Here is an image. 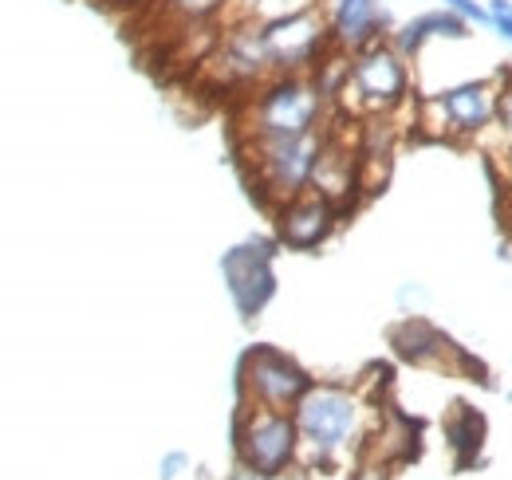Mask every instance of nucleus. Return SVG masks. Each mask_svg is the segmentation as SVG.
<instances>
[{
  "mask_svg": "<svg viewBox=\"0 0 512 480\" xmlns=\"http://www.w3.org/2000/svg\"><path fill=\"white\" fill-rule=\"evenodd\" d=\"M442 8H449L453 16H461L469 28H489V8L481 0H446Z\"/></svg>",
  "mask_w": 512,
  "mask_h": 480,
  "instance_id": "nucleus-19",
  "label": "nucleus"
},
{
  "mask_svg": "<svg viewBox=\"0 0 512 480\" xmlns=\"http://www.w3.org/2000/svg\"><path fill=\"white\" fill-rule=\"evenodd\" d=\"M308 189H316L320 197H327L343 213L355 201V193H363L359 189V150L339 146V138L327 130V142H323V154L316 162V174H312Z\"/></svg>",
  "mask_w": 512,
  "mask_h": 480,
  "instance_id": "nucleus-13",
  "label": "nucleus"
},
{
  "mask_svg": "<svg viewBox=\"0 0 512 480\" xmlns=\"http://www.w3.org/2000/svg\"><path fill=\"white\" fill-rule=\"evenodd\" d=\"M292 418L300 429V465L308 473H327L339 465L343 453H351L363 437L367 406L355 390L339 382H312L304 398L292 406Z\"/></svg>",
  "mask_w": 512,
  "mask_h": 480,
  "instance_id": "nucleus-1",
  "label": "nucleus"
},
{
  "mask_svg": "<svg viewBox=\"0 0 512 480\" xmlns=\"http://www.w3.org/2000/svg\"><path fill=\"white\" fill-rule=\"evenodd\" d=\"M343 95H351V111L359 115H394L410 99V60L390 40H375L351 52Z\"/></svg>",
  "mask_w": 512,
  "mask_h": 480,
  "instance_id": "nucleus-5",
  "label": "nucleus"
},
{
  "mask_svg": "<svg viewBox=\"0 0 512 480\" xmlns=\"http://www.w3.org/2000/svg\"><path fill=\"white\" fill-rule=\"evenodd\" d=\"M272 256H276V240L268 237L241 240V244H233L221 256V276H225L229 300H233L241 319H256L272 303V296H276Z\"/></svg>",
  "mask_w": 512,
  "mask_h": 480,
  "instance_id": "nucleus-8",
  "label": "nucleus"
},
{
  "mask_svg": "<svg viewBox=\"0 0 512 480\" xmlns=\"http://www.w3.org/2000/svg\"><path fill=\"white\" fill-rule=\"evenodd\" d=\"M505 75H509V79H512V67H509V71H505Z\"/></svg>",
  "mask_w": 512,
  "mask_h": 480,
  "instance_id": "nucleus-23",
  "label": "nucleus"
},
{
  "mask_svg": "<svg viewBox=\"0 0 512 480\" xmlns=\"http://www.w3.org/2000/svg\"><path fill=\"white\" fill-rule=\"evenodd\" d=\"M473 28L461 20V16H453L449 8H438V12H422V16H414V20H406V24H398V28H390V44L406 56V60H414L430 40H465Z\"/></svg>",
  "mask_w": 512,
  "mask_h": 480,
  "instance_id": "nucleus-14",
  "label": "nucleus"
},
{
  "mask_svg": "<svg viewBox=\"0 0 512 480\" xmlns=\"http://www.w3.org/2000/svg\"><path fill=\"white\" fill-rule=\"evenodd\" d=\"M276 244L292 248V252H312L320 248L323 240L335 233V221H339V209L320 197L316 189H304L296 193L292 201L276 205Z\"/></svg>",
  "mask_w": 512,
  "mask_h": 480,
  "instance_id": "nucleus-10",
  "label": "nucleus"
},
{
  "mask_svg": "<svg viewBox=\"0 0 512 480\" xmlns=\"http://www.w3.org/2000/svg\"><path fill=\"white\" fill-rule=\"evenodd\" d=\"M316 378L276 347H249L241 355L237 366V386H241V402H253V406H268V410H288L304 398V390L312 386Z\"/></svg>",
  "mask_w": 512,
  "mask_h": 480,
  "instance_id": "nucleus-6",
  "label": "nucleus"
},
{
  "mask_svg": "<svg viewBox=\"0 0 512 480\" xmlns=\"http://www.w3.org/2000/svg\"><path fill=\"white\" fill-rule=\"evenodd\" d=\"M485 8H489V28H493L505 44H512V0H489Z\"/></svg>",
  "mask_w": 512,
  "mask_h": 480,
  "instance_id": "nucleus-20",
  "label": "nucleus"
},
{
  "mask_svg": "<svg viewBox=\"0 0 512 480\" xmlns=\"http://www.w3.org/2000/svg\"><path fill=\"white\" fill-rule=\"evenodd\" d=\"M446 437H449V445H453V453H457L465 465H473V461H477V449H481V441H485V418H481L473 406H457L446 421Z\"/></svg>",
  "mask_w": 512,
  "mask_h": 480,
  "instance_id": "nucleus-16",
  "label": "nucleus"
},
{
  "mask_svg": "<svg viewBox=\"0 0 512 480\" xmlns=\"http://www.w3.org/2000/svg\"><path fill=\"white\" fill-rule=\"evenodd\" d=\"M190 469V453H182V449H170L162 461H158V480H178L182 473Z\"/></svg>",
  "mask_w": 512,
  "mask_h": 480,
  "instance_id": "nucleus-21",
  "label": "nucleus"
},
{
  "mask_svg": "<svg viewBox=\"0 0 512 480\" xmlns=\"http://www.w3.org/2000/svg\"><path fill=\"white\" fill-rule=\"evenodd\" d=\"M300 457V429L288 410L241 402L237 410V461L256 480L284 477Z\"/></svg>",
  "mask_w": 512,
  "mask_h": 480,
  "instance_id": "nucleus-4",
  "label": "nucleus"
},
{
  "mask_svg": "<svg viewBox=\"0 0 512 480\" xmlns=\"http://www.w3.org/2000/svg\"><path fill=\"white\" fill-rule=\"evenodd\" d=\"M418 126H422V134H426V138H434V142H446V138H453L449 119H446V107H442V99H438V95L418 103Z\"/></svg>",
  "mask_w": 512,
  "mask_h": 480,
  "instance_id": "nucleus-18",
  "label": "nucleus"
},
{
  "mask_svg": "<svg viewBox=\"0 0 512 480\" xmlns=\"http://www.w3.org/2000/svg\"><path fill=\"white\" fill-rule=\"evenodd\" d=\"M99 4H111V8H134V4H142V0H99Z\"/></svg>",
  "mask_w": 512,
  "mask_h": 480,
  "instance_id": "nucleus-22",
  "label": "nucleus"
},
{
  "mask_svg": "<svg viewBox=\"0 0 512 480\" xmlns=\"http://www.w3.org/2000/svg\"><path fill=\"white\" fill-rule=\"evenodd\" d=\"M225 8H229V0H166V12L190 28H205L209 20L225 16Z\"/></svg>",
  "mask_w": 512,
  "mask_h": 480,
  "instance_id": "nucleus-17",
  "label": "nucleus"
},
{
  "mask_svg": "<svg viewBox=\"0 0 512 480\" xmlns=\"http://www.w3.org/2000/svg\"><path fill=\"white\" fill-rule=\"evenodd\" d=\"M205 63L217 71V79L225 87H256V83L272 79V63H268L260 24H233L213 44V56Z\"/></svg>",
  "mask_w": 512,
  "mask_h": 480,
  "instance_id": "nucleus-9",
  "label": "nucleus"
},
{
  "mask_svg": "<svg viewBox=\"0 0 512 480\" xmlns=\"http://www.w3.org/2000/svg\"><path fill=\"white\" fill-rule=\"evenodd\" d=\"M260 36L268 48L272 75H308L335 48L323 4L296 12V16H284V20H272V24H260Z\"/></svg>",
  "mask_w": 512,
  "mask_h": 480,
  "instance_id": "nucleus-7",
  "label": "nucleus"
},
{
  "mask_svg": "<svg viewBox=\"0 0 512 480\" xmlns=\"http://www.w3.org/2000/svg\"><path fill=\"white\" fill-rule=\"evenodd\" d=\"M323 12L339 52H359L390 36V12L383 0H323Z\"/></svg>",
  "mask_w": 512,
  "mask_h": 480,
  "instance_id": "nucleus-11",
  "label": "nucleus"
},
{
  "mask_svg": "<svg viewBox=\"0 0 512 480\" xmlns=\"http://www.w3.org/2000/svg\"><path fill=\"white\" fill-rule=\"evenodd\" d=\"M327 99L312 75H272L256 87L245 107V138H292L320 130Z\"/></svg>",
  "mask_w": 512,
  "mask_h": 480,
  "instance_id": "nucleus-3",
  "label": "nucleus"
},
{
  "mask_svg": "<svg viewBox=\"0 0 512 480\" xmlns=\"http://www.w3.org/2000/svg\"><path fill=\"white\" fill-rule=\"evenodd\" d=\"M390 343H394L398 359H406V362H438L442 355L453 351L446 343V335H442L434 323H426V319H406V323H398V327L390 331Z\"/></svg>",
  "mask_w": 512,
  "mask_h": 480,
  "instance_id": "nucleus-15",
  "label": "nucleus"
},
{
  "mask_svg": "<svg viewBox=\"0 0 512 480\" xmlns=\"http://www.w3.org/2000/svg\"><path fill=\"white\" fill-rule=\"evenodd\" d=\"M442 107H446V119L453 138L461 134H481L485 126L497 122V103H501V83L493 79H469V83H457L438 95Z\"/></svg>",
  "mask_w": 512,
  "mask_h": 480,
  "instance_id": "nucleus-12",
  "label": "nucleus"
},
{
  "mask_svg": "<svg viewBox=\"0 0 512 480\" xmlns=\"http://www.w3.org/2000/svg\"><path fill=\"white\" fill-rule=\"evenodd\" d=\"M327 130H308L292 138H245V170L264 205H284L312 185Z\"/></svg>",
  "mask_w": 512,
  "mask_h": 480,
  "instance_id": "nucleus-2",
  "label": "nucleus"
}]
</instances>
